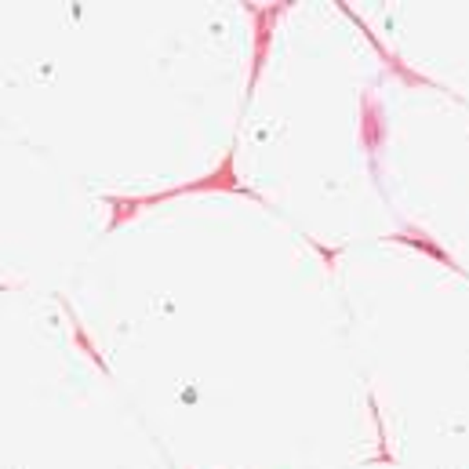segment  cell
Listing matches in <instances>:
<instances>
[{
    "mask_svg": "<svg viewBox=\"0 0 469 469\" xmlns=\"http://www.w3.org/2000/svg\"><path fill=\"white\" fill-rule=\"evenodd\" d=\"M397 240H408V244H418V248H425V251H430L433 255V259H440L444 266H451V269H458L451 259H447V255L437 248V244H430V240H422V233H415V229H408V233H397Z\"/></svg>",
    "mask_w": 469,
    "mask_h": 469,
    "instance_id": "6da1fadb",
    "label": "cell"
}]
</instances>
